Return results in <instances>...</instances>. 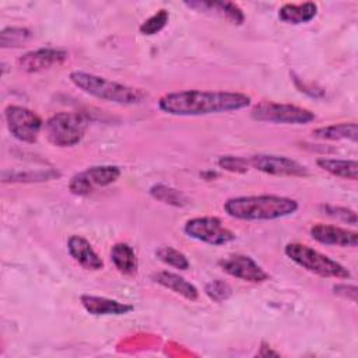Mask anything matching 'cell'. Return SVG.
I'll return each mask as SVG.
<instances>
[{"label":"cell","mask_w":358,"mask_h":358,"mask_svg":"<svg viewBox=\"0 0 358 358\" xmlns=\"http://www.w3.org/2000/svg\"><path fill=\"white\" fill-rule=\"evenodd\" d=\"M250 103V96L242 92L185 90L162 95L158 108L173 116H203L245 109Z\"/></svg>","instance_id":"6da1fadb"},{"label":"cell","mask_w":358,"mask_h":358,"mask_svg":"<svg viewBox=\"0 0 358 358\" xmlns=\"http://www.w3.org/2000/svg\"><path fill=\"white\" fill-rule=\"evenodd\" d=\"M296 200L275 194L238 196L224 203L225 213L243 221H271L292 215L298 210Z\"/></svg>","instance_id":"7a4b0ae2"},{"label":"cell","mask_w":358,"mask_h":358,"mask_svg":"<svg viewBox=\"0 0 358 358\" xmlns=\"http://www.w3.org/2000/svg\"><path fill=\"white\" fill-rule=\"evenodd\" d=\"M69 78L83 92L117 105H137L147 98V94L141 88H134L87 71H71Z\"/></svg>","instance_id":"3957f363"},{"label":"cell","mask_w":358,"mask_h":358,"mask_svg":"<svg viewBox=\"0 0 358 358\" xmlns=\"http://www.w3.org/2000/svg\"><path fill=\"white\" fill-rule=\"evenodd\" d=\"M285 255L299 267L320 275V277H333V278H350L351 273L338 262L330 259L329 256L317 252L316 249L298 243L289 242L284 248Z\"/></svg>","instance_id":"277c9868"},{"label":"cell","mask_w":358,"mask_h":358,"mask_svg":"<svg viewBox=\"0 0 358 358\" xmlns=\"http://www.w3.org/2000/svg\"><path fill=\"white\" fill-rule=\"evenodd\" d=\"M87 127L88 117L78 112H59L43 124L46 138L55 147L77 145L83 140Z\"/></svg>","instance_id":"5b68a950"},{"label":"cell","mask_w":358,"mask_h":358,"mask_svg":"<svg viewBox=\"0 0 358 358\" xmlns=\"http://www.w3.org/2000/svg\"><path fill=\"white\" fill-rule=\"evenodd\" d=\"M250 116L257 122L281 124H306L316 119L315 113L306 108L291 103H277L271 101L256 103L250 110Z\"/></svg>","instance_id":"8992f818"},{"label":"cell","mask_w":358,"mask_h":358,"mask_svg":"<svg viewBox=\"0 0 358 358\" xmlns=\"http://www.w3.org/2000/svg\"><path fill=\"white\" fill-rule=\"evenodd\" d=\"M4 117L11 136L18 141L28 144L38 140V136L45 124L39 115L20 105H8L4 109Z\"/></svg>","instance_id":"52a82bcc"},{"label":"cell","mask_w":358,"mask_h":358,"mask_svg":"<svg viewBox=\"0 0 358 358\" xmlns=\"http://www.w3.org/2000/svg\"><path fill=\"white\" fill-rule=\"evenodd\" d=\"M183 231L189 238L213 246L227 245L235 239V234L227 227H224L222 221L218 217L210 215L194 217L187 220L183 227Z\"/></svg>","instance_id":"ba28073f"},{"label":"cell","mask_w":358,"mask_h":358,"mask_svg":"<svg viewBox=\"0 0 358 358\" xmlns=\"http://www.w3.org/2000/svg\"><path fill=\"white\" fill-rule=\"evenodd\" d=\"M249 165L263 173L274 176H308L309 171L305 165L284 155L255 154L248 159Z\"/></svg>","instance_id":"9c48e42d"},{"label":"cell","mask_w":358,"mask_h":358,"mask_svg":"<svg viewBox=\"0 0 358 358\" xmlns=\"http://www.w3.org/2000/svg\"><path fill=\"white\" fill-rule=\"evenodd\" d=\"M218 266L231 277L248 281V282H263L270 278L262 266H259L248 255H229L218 262Z\"/></svg>","instance_id":"30bf717a"},{"label":"cell","mask_w":358,"mask_h":358,"mask_svg":"<svg viewBox=\"0 0 358 358\" xmlns=\"http://www.w3.org/2000/svg\"><path fill=\"white\" fill-rule=\"evenodd\" d=\"M69 57V53L56 48H41L24 53L18 57V67L25 73H39L49 70L55 66L63 64Z\"/></svg>","instance_id":"8fae6325"},{"label":"cell","mask_w":358,"mask_h":358,"mask_svg":"<svg viewBox=\"0 0 358 358\" xmlns=\"http://www.w3.org/2000/svg\"><path fill=\"white\" fill-rule=\"evenodd\" d=\"M310 236L322 243L329 246H341V248H355L358 245V234L347 228L327 224H315L309 229Z\"/></svg>","instance_id":"7c38bea8"},{"label":"cell","mask_w":358,"mask_h":358,"mask_svg":"<svg viewBox=\"0 0 358 358\" xmlns=\"http://www.w3.org/2000/svg\"><path fill=\"white\" fill-rule=\"evenodd\" d=\"M67 250L73 260L85 270L98 271L103 267V260L94 250L92 245L81 235H71L67 239Z\"/></svg>","instance_id":"4fadbf2b"},{"label":"cell","mask_w":358,"mask_h":358,"mask_svg":"<svg viewBox=\"0 0 358 358\" xmlns=\"http://www.w3.org/2000/svg\"><path fill=\"white\" fill-rule=\"evenodd\" d=\"M80 302L83 308L92 316H120L130 313L134 309V306L130 303L88 294H83L80 296Z\"/></svg>","instance_id":"5bb4252c"},{"label":"cell","mask_w":358,"mask_h":358,"mask_svg":"<svg viewBox=\"0 0 358 358\" xmlns=\"http://www.w3.org/2000/svg\"><path fill=\"white\" fill-rule=\"evenodd\" d=\"M151 278L154 280V282L162 285L164 288L171 289L172 292L186 298L187 301H196L199 298V289L190 281H187L186 278L176 273L162 270L154 273Z\"/></svg>","instance_id":"9a60e30c"},{"label":"cell","mask_w":358,"mask_h":358,"mask_svg":"<svg viewBox=\"0 0 358 358\" xmlns=\"http://www.w3.org/2000/svg\"><path fill=\"white\" fill-rule=\"evenodd\" d=\"M187 7L194 8L197 11H213L231 21L232 24H242L245 20L243 11L241 7L232 1H186Z\"/></svg>","instance_id":"2e32d148"},{"label":"cell","mask_w":358,"mask_h":358,"mask_svg":"<svg viewBox=\"0 0 358 358\" xmlns=\"http://www.w3.org/2000/svg\"><path fill=\"white\" fill-rule=\"evenodd\" d=\"M317 14V4L313 1H305L301 4L287 3L280 7L278 18L285 24L299 25L312 21Z\"/></svg>","instance_id":"e0dca14e"},{"label":"cell","mask_w":358,"mask_h":358,"mask_svg":"<svg viewBox=\"0 0 358 358\" xmlns=\"http://www.w3.org/2000/svg\"><path fill=\"white\" fill-rule=\"evenodd\" d=\"M110 260L119 273L134 275L138 268V260L134 249L124 242H117L110 249Z\"/></svg>","instance_id":"ac0fdd59"},{"label":"cell","mask_w":358,"mask_h":358,"mask_svg":"<svg viewBox=\"0 0 358 358\" xmlns=\"http://www.w3.org/2000/svg\"><path fill=\"white\" fill-rule=\"evenodd\" d=\"M316 165L333 176L343 179H358V162L355 159H337V158H317Z\"/></svg>","instance_id":"d6986e66"},{"label":"cell","mask_w":358,"mask_h":358,"mask_svg":"<svg viewBox=\"0 0 358 358\" xmlns=\"http://www.w3.org/2000/svg\"><path fill=\"white\" fill-rule=\"evenodd\" d=\"M312 136L320 140H350L352 143L357 141L358 127L355 122L350 123H336L329 126L317 127L312 131Z\"/></svg>","instance_id":"ffe728a7"},{"label":"cell","mask_w":358,"mask_h":358,"mask_svg":"<svg viewBox=\"0 0 358 358\" xmlns=\"http://www.w3.org/2000/svg\"><path fill=\"white\" fill-rule=\"evenodd\" d=\"M60 178V172L48 168V169H36V171H3L1 180L6 182H22V183H31V182H45Z\"/></svg>","instance_id":"44dd1931"},{"label":"cell","mask_w":358,"mask_h":358,"mask_svg":"<svg viewBox=\"0 0 358 358\" xmlns=\"http://www.w3.org/2000/svg\"><path fill=\"white\" fill-rule=\"evenodd\" d=\"M92 187L108 186L116 182L122 173L120 168L116 165H95L83 171Z\"/></svg>","instance_id":"7402d4cb"},{"label":"cell","mask_w":358,"mask_h":358,"mask_svg":"<svg viewBox=\"0 0 358 358\" xmlns=\"http://www.w3.org/2000/svg\"><path fill=\"white\" fill-rule=\"evenodd\" d=\"M32 34L28 28L22 27H7L0 32V46L6 48H20L24 46Z\"/></svg>","instance_id":"603a6c76"},{"label":"cell","mask_w":358,"mask_h":358,"mask_svg":"<svg viewBox=\"0 0 358 358\" xmlns=\"http://www.w3.org/2000/svg\"><path fill=\"white\" fill-rule=\"evenodd\" d=\"M150 194L162 203L176 206V207H182L187 203V200L182 192H179L173 187H169L166 185H162V183H157V185L151 186Z\"/></svg>","instance_id":"cb8c5ba5"},{"label":"cell","mask_w":358,"mask_h":358,"mask_svg":"<svg viewBox=\"0 0 358 358\" xmlns=\"http://www.w3.org/2000/svg\"><path fill=\"white\" fill-rule=\"evenodd\" d=\"M155 256L164 264L171 266V267L178 268V270H187L189 266H190L187 257L182 252H179L178 249L171 248V246H159L155 250Z\"/></svg>","instance_id":"d4e9b609"},{"label":"cell","mask_w":358,"mask_h":358,"mask_svg":"<svg viewBox=\"0 0 358 358\" xmlns=\"http://www.w3.org/2000/svg\"><path fill=\"white\" fill-rule=\"evenodd\" d=\"M169 20V13L165 8L158 10L155 14H152L151 17H148L141 25H140V32L143 35H155L158 34L161 29L165 28V25L168 24Z\"/></svg>","instance_id":"484cf974"},{"label":"cell","mask_w":358,"mask_h":358,"mask_svg":"<svg viewBox=\"0 0 358 358\" xmlns=\"http://www.w3.org/2000/svg\"><path fill=\"white\" fill-rule=\"evenodd\" d=\"M204 292H206V295L211 301H214V302H224V301H227L231 296L232 288L224 280H213V281L206 284Z\"/></svg>","instance_id":"4316f807"},{"label":"cell","mask_w":358,"mask_h":358,"mask_svg":"<svg viewBox=\"0 0 358 358\" xmlns=\"http://www.w3.org/2000/svg\"><path fill=\"white\" fill-rule=\"evenodd\" d=\"M217 165L225 171L235 172V173H243L248 171L249 162L248 159L242 157H234V155H222L218 158Z\"/></svg>","instance_id":"83f0119b"},{"label":"cell","mask_w":358,"mask_h":358,"mask_svg":"<svg viewBox=\"0 0 358 358\" xmlns=\"http://www.w3.org/2000/svg\"><path fill=\"white\" fill-rule=\"evenodd\" d=\"M322 208L331 218L344 221V222L351 224L354 227L357 225V214H355L354 210H350V208H345V207H340V206H330V204H324V206H322Z\"/></svg>","instance_id":"f1b7e54d"},{"label":"cell","mask_w":358,"mask_h":358,"mask_svg":"<svg viewBox=\"0 0 358 358\" xmlns=\"http://www.w3.org/2000/svg\"><path fill=\"white\" fill-rule=\"evenodd\" d=\"M69 190L76 196H87L94 190V187L88 182L84 172H78L74 176H71L69 182Z\"/></svg>","instance_id":"f546056e"},{"label":"cell","mask_w":358,"mask_h":358,"mask_svg":"<svg viewBox=\"0 0 358 358\" xmlns=\"http://www.w3.org/2000/svg\"><path fill=\"white\" fill-rule=\"evenodd\" d=\"M333 292L344 299H350L351 302H357V287L352 284H336L333 287Z\"/></svg>","instance_id":"4dcf8cb0"}]
</instances>
